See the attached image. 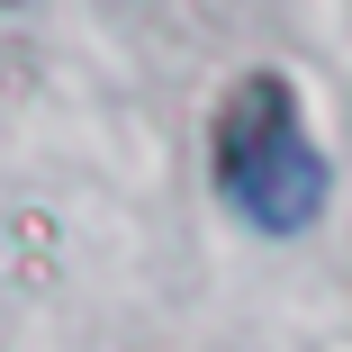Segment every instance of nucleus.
Returning <instances> with one entry per match:
<instances>
[{"label":"nucleus","instance_id":"f257e3e1","mask_svg":"<svg viewBox=\"0 0 352 352\" xmlns=\"http://www.w3.org/2000/svg\"><path fill=\"white\" fill-rule=\"evenodd\" d=\"M208 163H217V190L226 208L253 226V235H307L325 217V154L298 118V91L280 73H244L226 100H217V126H208Z\"/></svg>","mask_w":352,"mask_h":352}]
</instances>
